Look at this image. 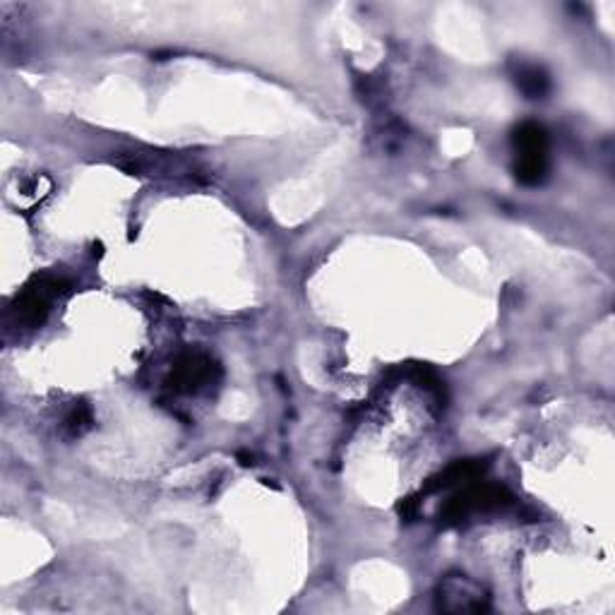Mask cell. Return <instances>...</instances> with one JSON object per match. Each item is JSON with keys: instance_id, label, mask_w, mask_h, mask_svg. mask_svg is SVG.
I'll return each mask as SVG.
<instances>
[{"instance_id": "2", "label": "cell", "mask_w": 615, "mask_h": 615, "mask_svg": "<svg viewBox=\"0 0 615 615\" xmlns=\"http://www.w3.org/2000/svg\"><path fill=\"white\" fill-rule=\"evenodd\" d=\"M443 594H445V599L459 601L454 611H486L488 608L486 596L467 579H447Z\"/></svg>"}, {"instance_id": "1", "label": "cell", "mask_w": 615, "mask_h": 615, "mask_svg": "<svg viewBox=\"0 0 615 615\" xmlns=\"http://www.w3.org/2000/svg\"><path fill=\"white\" fill-rule=\"evenodd\" d=\"M517 145V176L524 183H539L546 173V132L536 123H524L515 135Z\"/></svg>"}, {"instance_id": "3", "label": "cell", "mask_w": 615, "mask_h": 615, "mask_svg": "<svg viewBox=\"0 0 615 615\" xmlns=\"http://www.w3.org/2000/svg\"><path fill=\"white\" fill-rule=\"evenodd\" d=\"M519 87L524 94H529L531 99L543 97L546 90H548V77L539 70V68H522L517 75Z\"/></svg>"}]
</instances>
